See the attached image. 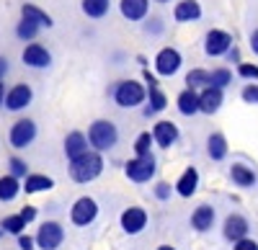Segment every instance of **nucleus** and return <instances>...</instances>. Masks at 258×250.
I'll list each match as a JSON object with an SVG mask.
<instances>
[{
	"label": "nucleus",
	"mask_w": 258,
	"mask_h": 250,
	"mask_svg": "<svg viewBox=\"0 0 258 250\" xmlns=\"http://www.w3.org/2000/svg\"><path fill=\"white\" fill-rule=\"evenodd\" d=\"M103 173V157L98 150H85L70 160V178L75 183H91Z\"/></svg>",
	"instance_id": "obj_1"
},
{
	"label": "nucleus",
	"mask_w": 258,
	"mask_h": 250,
	"mask_svg": "<svg viewBox=\"0 0 258 250\" xmlns=\"http://www.w3.org/2000/svg\"><path fill=\"white\" fill-rule=\"evenodd\" d=\"M88 142L91 147L98 152H109L116 147L119 142V129L111 119H96L91 127H88Z\"/></svg>",
	"instance_id": "obj_2"
},
{
	"label": "nucleus",
	"mask_w": 258,
	"mask_h": 250,
	"mask_svg": "<svg viewBox=\"0 0 258 250\" xmlns=\"http://www.w3.org/2000/svg\"><path fill=\"white\" fill-rule=\"evenodd\" d=\"M147 98V88L142 86V82L137 80H119L116 82V88H114V101H116V106L119 109H137L142 106Z\"/></svg>",
	"instance_id": "obj_3"
},
{
	"label": "nucleus",
	"mask_w": 258,
	"mask_h": 250,
	"mask_svg": "<svg viewBox=\"0 0 258 250\" xmlns=\"http://www.w3.org/2000/svg\"><path fill=\"white\" fill-rule=\"evenodd\" d=\"M124 173H126V178L132 181V183H147V181L155 178L158 162H155L153 152H150V155H135L132 160H126Z\"/></svg>",
	"instance_id": "obj_4"
},
{
	"label": "nucleus",
	"mask_w": 258,
	"mask_h": 250,
	"mask_svg": "<svg viewBox=\"0 0 258 250\" xmlns=\"http://www.w3.org/2000/svg\"><path fill=\"white\" fill-rule=\"evenodd\" d=\"M34 139H36V121L34 119H18L8 132V142L16 150H26Z\"/></svg>",
	"instance_id": "obj_5"
},
{
	"label": "nucleus",
	"mask_w": 258,
	"mask_h": 250,
	"mask_svg": "<svg viewBox=\"0 0 258 250\" xmlns=\"http://www.w3.org/2000/svg\"><path fill=\"white\" fill-rule=\"evenodd\" d=\"M181 65H183V57H181V52L173 49V47H163V49L155 54V72H158L160 77H173V75L181 70Z\"/></svg>",
	"instance_id": "obj_6"
},
{
	"label": "nucleus",
	"mask_w": 258,
	"mask_h": 250,
	"mask_svg": "<svg viewBox=\"0 0 258 250\" xmlns=\"http://www.w3.org/2000/svg\"><path fill=\"white\" fill-rule=\"evenodd\" d=\"M232 36L222 29H209L204 36V54L207 57H225L232 49Z\"/></svg>",
	"instance_id": "obj_7"
},
{
	"label": "nucleus",
	"mask_w": 258,
	"mask_h": 250,
	"mask_svg": "<svg viewBox=\"0 0 258 250\" xmlns=\"http://www.w3.org/2000/svg\"><path fill=\"white\" fill-rule=\"evenodd\" d=\"M96 217H98V204H96V199H91V196H80V199L73 204V209H70V222L78 224V227L93 224Z\"/></svg>",
	"instance_id": "obj_8"
},
{
	"label": "nucleus",
	"mask_w": 258,
	"mask_h": 250,
	"mask_svg": "<svg viewBox=\"0 0 258 250\" xmlns=\"http://www.w3.org/2000/svg\"><path fill=\"white\" fill-rule=\"evenodd\" d=\"M64 242V227L54 219L44 222L39 227V232H36V245L41 250H57L59 245Z\"/></svg>",
	"instance_id": "obj_9"
},
{
	"label": "nucleus",
	"mask_w": 258,
	"mask_h": 250,
	"mask_svg": "<svg viewBox=\"0 0 258 250\" xmlns=\"http://www.w3.org/2000/svg\"><path fill=\"white\" fill-rule=\"evenodd\" d=\"M21 59H24L26 67H34V70H47L52 65V54L44 44H39V41H31V44H26L24 54H21Z\"/></svg>",
	"instance_id": "obj_10"
},
{
	"label": "nucleus",
	"mask_w": 258,
	"mask_h": 250,
	"mask_svg": "<svg viewBox=\"0 0 258 250\" xmlns=\"http://www.w3.org/2000/svg\"><path fill=\"white\" fill-rule=\"evenodd\" d=\"M119 222H121V230L126 235H140L147 227V212L142 209V206H129V209L121 212Z\"/></svg>",
	"instance_id": "obj_11"
},
{
	"label": "nucleus",
	"mask_w": 258,
	"mask_h": 250,
	"mask_svg": "<svg viewBox=\"0 0 258 250\" xmlns=\"http://www.w3.org/2000/svg\"><path fill=\"white\" fill-rule=\"evenodd\" d=\"M31 101H34L31 86H26V82H18V86H13V88L6 93V109H8V111H24L26 106H31Z\"/></svg>",
	"instance_id": "obj_12"
},
{
	"label": "nucleus",
	"mask_w": 258,
	"mask_h": 250,
	"mask_svg": "<svg viewBox=\"0 0 258 250\" xmlns=\"http://www.w3.org/2000/svg\"><path fill=\"white\" fill-rule=\"evenodd\" d=\"M225 103V88H217V86H207L199 91V106H202V114H217Z\"/></svg>",
	"instance_id": "obj_13"
},
{
	"label": "nucleus",
	"mask_w": 258,
	"mask_h": 250,
	"mask_svg": "<svg viewBox=\"0 0 258 250\" xmlns=\"http://www.w3.org/2000/svg\"><path fill=\"white\" fill-rule=\"evenodd\" d=\"M178 127L173 121H168V119H160L155 127H153V137H155V144L158 147H163V150H170L173 144L178 142Z\"/></svg>",
	"instance_id": "obj_14"
},
{
	"label": "nucleus",
	"mask_w": 258,
	"mask_h": 250,
	"mask_svg": "<svg viewBox=\"0 0 258 250\" xmlns=\"http://www.w3.org/2000/svg\"><path fill=\"white\" fill-rule=\"evenodd\" d=\"M248 230H250V224H248V219L243 214H230L225 219V224H222V235L230 242H238V240L248 237Z\"/></svg>",
	"instance_id": "obj_15"
},
{
	"label": "nucleus",
	"mask_w": 258,
	"mask_h": 250,
	"mask_svg": "<svg viewBox=\"0 0 258 250\" xmlns=\"http://www.w3.org/2000/svg\"><path fill=\"white\" fill-rule=\"evenodd\" d=\"M230 181L238 186V189H253V186L258 183L255 171L250 168V165H245V162H232L230 165Z\"/></svg>",
	"instance_id": "obj_16"
},
{
	"label": "nucleus",
	"mask_w": 258,
	"mask_h": 250,
	"mask_svg": "<svg viewBox=\"0 0 258 250\" xmlns=\"http://www.w3.org/2000/svg\"><path fill=\"white\" fill-rule=\"evenodd\" d=\"M214 206H209V204H199L197 209L191 212V227L197 232H209L212 227H214Z\"/></svg>",
	"instance_id": "obj_17"
},
{
	"label": "nucleus",
	"mask_w": 258,
	"mask_h": 250,
	"mask_svg": "<svg viewBox=\"0 0 258 250\" xmlns=\"http://www.w3.org/2000/svg\"><path fill=\"white\" fill-rule=\"evenodd\" d=\"M173 18L178 24H191V21H199L202 18V6L199 0H178L173 6Z\"/></svg>",
	"instance_id": "obj_18"
},
{
	"label": "nucleus",
	"mask_w": 258,
	"mask_h": 250,
	"mask_svg": "<svg viewBox=\"0 0 258 250\" xmlns=\"http://www.w3.org/2000/svg\"><path fill=\"white\" fill-rule=\"evenodd\" d=\"M119 11L126 21H145L150 13V0H119Z\"/></svg>",
	"instance_id": "obj_19"
},
{
	"label": "nucleus",
	"mask_w": 258,
	"mask_h": 250,
	"mask_svg": "<svg viewBox=\"0 0 258 250\" xmlns=\"http://www.w3.org/2000/svg\"><path fill=\"white\" fill-rule=\"evenodd\" d=\"M176 109L178 114L183 116H194V114H199L202 106H199V91H194V88H186L176 96Z\"/></svg>",
	"instance_id": "obj_20"
},
{
	"label": "nucleus",
	"mask_w": 258,
	"mask_h": 250,
	"mask_svg": "<svg viewBox=\"0 0 258 250\" xmlns=\"http://www.w3.org/2000/svg\"><path fill=\"white\" fill-rule=\"evenodd\" d=\"M199 189V171L197 168H186L181 173V178L176 181V194L183 196V199H191Z\"/></svg>",
	"instance_id": "obj_21"
},
{
	"label": "nucleus",
	"mask_w": 258,
	"mask_h": 250,
	"mask_svg": "<svg viewBox=\"0 0 258 250\" xmlns=\"http://www.w3.org/2000/svg\"><path fill=\"white\" fill-rule=\"evenodd\" d=\"M88 137H85L83 132H70L68 137H64V155H68V160L83 155L85 150H88Z\"/></svg>",
	"instance_id": "obj_22"
},
{
	"label": "nucleus",
	"mask_w": 258,
	"mask_h": 250,
	"mask_svg": "<svg viewBox=\"0 0 258 250\" xmlns=\"http://www.w3.org/2000/svg\"><path fill=\"white\" fill-rule=\"evenodd\" d=\"M227 139H225V134H220V132H214V134H209L207 137V155H209V160H214V162H220V160H225L227 157Z\"/></svg>",
	"instance_id": "obj_23"
},
{
	"label": "nucleus",
	"mask_w": 258,
	"mask_h": 250,
	"mask_svg": "<svg viewBox=\"0 0 258 250\" xmlns=\"http://www.w3.org/2000/svg\"><path fill=\"white\" fill-rule=\"evenodd\" d=\"M54 189V181L49 176H41V173H29L24 178V191L26 194H41V191H49Z\"/></svg>",
	"instance_id": "obj_24"
},
{
	"label": "nucleus",
	"mask_w": 258,
	"mask_h": 250,
	"mask_svg": "<svg viewBox=\"0 0 258 250\" xmlns=\"http://www.w3.org/2000/svg\"><path fill=\"white\" fill-rule=\"evenodd\" d=\"M21 191H24V186H21V178H16L13 173H8V176H3L0 178V201H13Z\"/></svg>",
	"instance_id": "obj_25"
},
{
	"label": "nucleus",
	"mask_w": 258,
	"mask_h": 250,
	"mask_svg": "<svg viewBox=\"0 0 258 250\" xmlns=\"http://www.w3.org/2000/svg\"><path fill=\"white\" fill-rule=\"evenodd\" d=\"M80 11L88 16V18L98 21V18H103V16H109L111 0H80Z\"/></svg>",
	"instance_id": "obj_26"
},
{
	"label": "nucleus",
	"mask_w": 258,
	"mask_h": 250,
	"mask_svg": "<svg viewBox=\"0 0 258 250\" xmlns=\"http://www.w3.org/2000/svg\"><path fill=\"white\" fill-rule=\"evenodd\" d=\"M147 98H150V103L145 106V116L150 119V116H155V114H160V111H165V106H168V98H165V93L155 86V88H147Z\"/></svg>",
	"instance_id": "obj_27"
},
{
	"label": "nucleus",
	"mask_w": 258,
	"mask_h": 250,
	"mask_svg": "<svg viewBox=\"0 0 258 250\" xmlns=\"http://www.w3.org/2000/svg\"><path fill=\"white\" fill-rule=\"evenodd\" d=\"M21 16L24 18H31V21H36V24L41 26V29H52V16L47 13V11H41L39 6H34V3H26V6H21Z\"/></svg>",
	"instance_id": "obj_28"
},
{
	"label": "nucleus",
	"mask_w": 258,
	"mask_h": 250,
	"mask_svg": "<svg viewBox=\"0 0 258 250\" xmlns=\"http://www.w3.org/2000/svg\"><path fill=\"white\" fill-rule=\"evenodd\" d=\"M207 86H212V72H209V70H202V67L188 70V75H186V88L202 91V88H207Z\"/></svg>",
	"instance_id": "obj_29"
},
{
	"label": "nucleus",
	"mask_w": 258,
	"mask_h": 250,
	"mask_svg": "<svg viewBox=\"0 0 258 250\" xmlns=\"http://www.w3.org/2000/svg\"><path fill=\"white\" fill-rule=\"evenodd\" d=\"M39 31H41V26L36 24V21H31V18H24V16H21L18 26H16V36H18L21 41H34V39L39 36Z\"/></svg>",
	"instance_id": "obj_30"
},
{
	"label": "nucleus",
	"mask_w": 258,
	"mask_h": 250,
	"mask_svg": "<svg viewBox=\"0 0 258 250\" xmlns=\"http://www.w3.org/2000/svg\"><path fill=\"white\" fill-rule=\"evenodd\" d=\"M26 219L21 217V214H11V217H3V222H0V227H3V232L6 235H24V230H26Z\"/></svg>",
	"instance_id": "obj_31"
},
{
	"label": "nucleus",
	"mask_w": 258,
	"mask_h": 250,
	"mask_svg": "<svg viewBox=\"0 0 258 250\" xmlns=\"http://www.w3.org/2000/svg\"><path fill=\"white\" fill-rule=\"evenodd\" d=\"M153 144H155L153 132H142V134L135 139V155H150V150H153Z\"/></svg>",
	"instance_id": "obj_32"
},
{
	"label": "nucleus",
	"mask_w": 258,
	"mask_h": 250,
	"mask_svg": "<svg viewBox=\"0 0 258 250\" xmlns=\"http://www.w3.org/2000/svg\"><path fill=\"white\" fill-rule=\"evenodd\" d=\"M232 82V72L227 67H217V70H212V86H217V88H227Z\"/></svg>",
	"instance_id": "obj_33"
},
{
	"label": "nucleus",
	"mask_w": 258,
	"mask_h": 250,
	"mask_svg": "<svg viewBox=\"0 0 258 250\" xmlns=\"http://www.w3.org/2000/svg\"><path fill=\"white\" fill-rule=\"evenodd\" d=\"M8 168H11V173L16 178H26L29 176V165H26V160H21V157H11L8 160Z\"/></svg>",
	"instance_id": "obj_34"
},
{
	"label": "nucleus",
	"mask_w": 258,
	"mask_h": 250,
	"mask_svg": "<svg viewBox=\"0 0 258 250\" xmlns=\"http://www.w3.org/2000/svg\"><path fill=\"white\" fill-rule=\"evenodd\" d=\"M238 75L245 80H255L258 82V65H250V62H240L238 65Z\"/></svg>",
	"instance_id": "obj_35"
},
{
	"label": "nucleus",
	"mask_w": 258,
	"mask_h": 250,
	"mask_svg": "<svg viewBox=\"0 0 258 250\" xmlns=\"http://www.w3.org/2000/svg\"><path fill=\"white\" fill-rule=\"evenodd\" d=\"M170 191H176V186H170V183H165V181H160L155 189H153V194H155L158 201H168V199H170Z\"/></svg>",
	"instance_id": "obj_36"
},
{
	"label": "nucleus",
	"mask_w": 258,
	"mask_h": 250,
	"mask_svg": "<svg viewBox=\"0 0 258 250\" xmlns=\"http://www.w3.org/2000/svg\"><path fill=\"white\" fill-rule=\"evenodd\" d=\"M240 98H243L245 103H258V82H255V80L248 82V86L240 91Z\"/></svg>",
	"instance_id": "obj_37"
},
{
	"label": "nucleus",
	"mask_w": 258,
	"mask_h": 250,
	"mask_svg": "<svg viewBox=\"0 0 258 250\" xmlns=\"http://www.w3.org/2000/svg\"><path fill=\"white\" fill-rule=\"evenodd\" d=\"M232 250H258V242L250 240V237H243L238 242H232Z\"/></svg>",
	"instance_id": "obj_38"
},
{
	"label": "nucleus",
	"mask_w": 258,
	"mask_h": 250,
	"mask_svg": "<svg viewBox=\"0 0 258 250\" xmlns=\"http://www.w3.org/2000/svg\"><path fill=\"white\" fill-rule=\"evenodd\" d=\"M145 31H147V34H163V21L153 16V18L145 24Z\"/></svg>",
	"instance_id": "obj_39"
},
{
	"label": "nucleus",
	"mask_w": 258,
	"mask_h": 250,
	"mask_svg": "<svg viewBox=\"0 0 258 250\" xmlns=\"http://www.w3.org/2000/svg\"><path fill=\"white\" fill-rule=\"evenodd\" d=\"M34 242H36V237L18 235V247H21V250H34Z\"/></svg>",
	"instance_id": "obj_40"
},
{
	"label": "nucleus",
	"mask_w": 258,
	"mask_h": 250,
	"mask_svg": "<svg viewBox=\"0 0 258 250\" xmlns=\"http://www.w3.org/2000/svg\"><path fill=\"white\" fill-rule=\"evenodd\" d=\"M18 214L24 217L26 222H34V219H36V206H29V204H26V206H24V209H21Z\"/></svg>",
	"instance_id": "obj_41"
},
{
	"label": "nucleus",
	"mask_w": 258,
	"mask_h": 250,
	"mask_svg": "<svg viewBox=\"0 0 258 250\" xmlns=\"http://www.w3.org/2000/svg\"><path fill=\"white\" fill-rule=\"evenodd\" d=\"M142 77H145V82H147V88H155V86H158V77H155L153 72H150V70H145V72H142Z\"/></svg>",
	"instance_id": "obj_42"
},
{
	"label": "nucleus",
	"mask_w": 258,
	"mask_h": 250,
	"mask_svg": "<svg viewBox=\"0 0 258 250\" xmlns=\"http://www.w3.org/2000/svg\"><path fill=\"white\" fill-rule=\"evenodd\" d=\"M225 57H227L230 62H235V65H240V49H238V47H232V49H230Z\"/></svg>",
	"instance_id": "obj_43"
},
{
	"label": "nucleus",
	"mask_w": 258,
	"mask_h": 250,
	"mask_svg": "<svg viewBox=\"0 0 258 250\" xmlns=\"http://www.w3.org/2000/svg\"><path fill=\"white\" fill-rule=\"evenodd\" d=\"M250 52L258 54V29H253V34H250Z\"/></svg>",
	"instance_id": "obj_44"
},
{
	"label": "nucleus",
	"mask_w": 258,
	"mask_h": 250,
	"mask_svg": "<svg viewBox=\"0 0 258 250\" xmlns=\"http://www.w3.org/2000/svg\"><path fill=\"white\" fill-rule=\"evenodd\" d=\"M8 67H11V65H8V59H6V57H0V80L8 75Z\"/></svg>",
	"instance_id": "obj_45"
},
{
	"label": "nucleus",
	"mask_w": 258,
	"mask_h": 250,
	"mask_svg": "<svg viewBox=\"0 0 258 250\" xmlns=\"http://www.w3.org/2000/svg\"><path fill=\"white\" fill-rule=\"evenodd\" d=\"M6 93H8V91H6V82L0 80V109L6 106Z\"/></svg>",
	"instance_id": "obj_46"
},
{
	"label": "nucleus",
	"mask_w": 258,
	"mask_h": 250,
	"mask_svg": "<svg viewBox=\"0 0 258 250\" xmlns=\"http://www.w3.org/2000/svg\"><path fill=\"white\" fill-rule=\"evenodd\" d=\"M155 250H176V247H173V245H158Z\"/></svg>",
	"instance_id": "obj_47"
},
{
	"label": "nucleus",
	"mask_w": 258,
	"mask_h": 250,
	"mask_svg": "<svg viewBox=\"0 0 258 250\" xmlns=\"http://www.w3.org/2000/svg\"><path fill=\"white\" fill-rule=\"evenodd\" d=\"M155 3H170V0H155Z\"/></svg>",
	"instance_id": "obj_48"
},
{
	"label": "nucleus",
	"mask_w": 258,
	"mask_h": 250,
	"mask_svg": "<svg viewBox=\"0 0 258 250\" xmlns=\"http://www.w3.org/2000/svg\"><path fill=\"white\" fill-rule=\"evenodd\" d=\"M0 235H6V232H3V227H0Z\"/></svg>",
	"instance_id": "obj_49"
}]
</instances>
